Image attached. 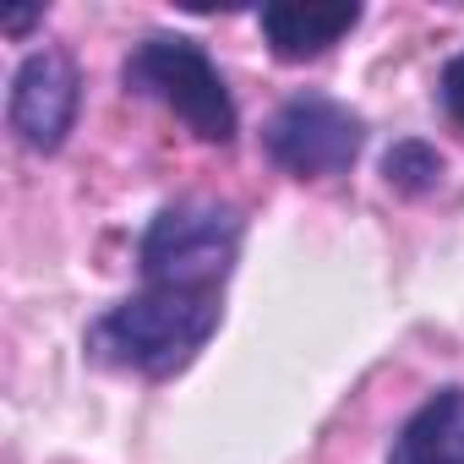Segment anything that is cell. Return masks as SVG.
I'll use <instances>...</instances> for the list:
<instances>
[{
	"label": "cell",
	"mask_w": 464,
	"mask_h": 464,
	"mask_svg": "<svg viewBox=\"0 0 464 464\" xmlns=\"http://www.w3.org/2000/svg\"><path fill=\"white\" fill-rule=\"evenodd\" d=\"M218 295H197V290H159L142 285L137 295L115 301L93 328H88V355L99 366L115 372H137V377H175L186 372L202 344L218 334Z\"/></svg>",
	"instance_id": "6da1fadb"
},
{
	"label": "cell",
	"mask_w": 464,
	"mask_h": 464,
	"mask_svg": "<svg viewBox=\"0 0 464 464\" xmlns=\"http://www.w3.org/2000/svg\"><path fill=\"white\" fill-rule=\"evenodd\" d=\"M241 236H246V218L229 202H213V197L164 202L148 218L142 246H137L142 285L218 295L236 257H241Z\"/></svg>",
	"instance_id": "7a4b0ae2"
},
{
	"label": "cell",
	"mask_w": 464,
	"mask_h": 464,
	"mask_svg": "<svg viewBox=\"0 0 464 464\" xmlns=\"http://www.w3.org/2000/svg\"><path fill=\"white\" fill-rule=\"evenodd\" d=\"M121 82H126V93L164 104L191 137L218 142V148L236 142V126H241L236 99H229L218 66L208 61V50L197 39H186V34H153V39H142L126 55Z\"/></svg>",
	"instance_id": "3957f363"
},
{
	"label": "cell",
	"mask_w": 464,
	"mask_h": 464,
	"mask_svg": "<svg viewBox=\"0 0 464 464\" xmlns=\"http://www.w3.org/2000/svg\"><path fill=\"white\" fill-rule=\"evenodd\" d=\"M361 142H366V121L350 104L328 99V93H295V99H285L274 110L268 131H263L268 159L285 175H295V180L344 175L355 164Z\"/></svg>",
	"instance_id": "277c9868"
},
{
	"label": "cell",
	"mask_w": 464,
	"mask_h": 464,
	"mask_svg": "<svg viewBox=\"0 0 464 464\" xmlns=\"http://www.w3.org/2000/svg\"><path fill=\"white\" fill-rule=\"evenodd\" d=\"M77 104H82V77H77L72 55L66 50H34L12 77L6 121L23 137V148L55 153L66 142V131L77 126Z\"/></svg>",
	"instance_id": "5b68a950"
},
{
	"label": "cell",
	"mask_w": 464,
	"mask_h": 464,
	"mask_svg": "<svg viewBox=\"0 0 464 464\" xmlns=\"http://www.w3.org/2000/svg\"><path fill=\"white\" fill-rule=\"evenodd\" d=\"M388 464H464V388L431 393L399 426Z\"/></svg>",
	"instance_id": "8992f818"
},
{
	"label": "cell",
	"mask_w": 464,
	"mask_h": 464,
	"mask_svg": "<svg viewBox=\"0 0 464 464\" xmlns=\"http://www.w3.org/2000/svg\"><path fill=\"white\" fill-rule=\"evenodd\" d=\"M263 39L279 61H317L328 55L355 23H361V6H263Z\"/></svg>",
	"instance_id": "52a82bcc"
},
{
	"label": "cell",
	"mask_w": 464,
	"mask_h": 464,
	"mask_svg": "<svg viewBox=\"0 0 464 464\" xmlns=\"http://www.w3.org/2000/svg\"><path fill=\"white\" fill-rule=\"evenodd\" d=\"M382 175H388L393 191L420 197V191H431V186L442 180V153L426 148V142H393L388 159H382Z\"/></svg>",
	"instance_id": "ba28073f"
},
{
	"label": "cell",
	"mask_w": 464,
	"mask_h": 464,
	"mask_svg": "<svg viewBox=\"0 0 464 464\" xmlns=\"http://www.w3.org/2000/svg\"><path fill=\"white\" fill-rule=\"evenodd\" d=\"M437 93H442V110H448V121L453 126H464V50L442 66V82H437Z\"/></svg>",
	"instance_id": "9c48e42d"
},
{
	"label": "cell",
	"mask_w": 464,
	"mask_h": 464,
	"mask_svg": "<svg viewBox=\"0 0 464 464\" xmlns=\"http://www.w3.org/2000/svg\"><path fill=\"white\" fill-rule=\"evenodd\" d=\"M39 17H44V6H34V12H12V17H6V34H23V28H34Z\"/></svg>",
	"instance_id": "30bf717a"
}]
</instances>
